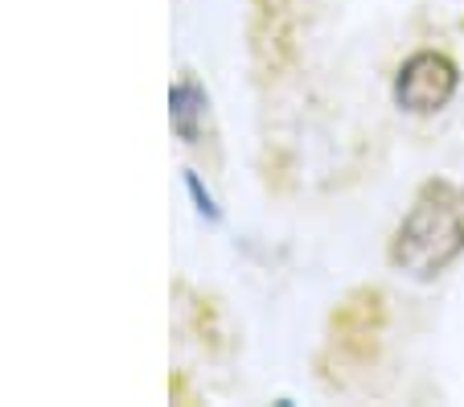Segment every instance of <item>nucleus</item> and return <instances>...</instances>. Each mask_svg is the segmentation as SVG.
<instances>
[{"label":"nucleus","mask_w":464,"mask_h":407,"mask_svg":"<svg viewBox=\"0 0 464 407\" xmlns=\"http://www.w3.org/2000/svg\"><path fill=\"white\" fill-rule=\"evenodd\" d=\"M456 87H460V71L448 53L440 50H415L399 71H394L391 99L399 111L407 115H436L452 103Z\"/></svg>","instance_id":"2"},{"label":"nucleus","mask_w":464,"mask_h":407,"mask_svg":"<svg viewBox=\"0 0 464 407\" xmlns=\"http://www.w3.org/2000/svg\"><path fill=\"white\" fill-rule=\"evenodd\" d=\"M169 103H173V128L181 132L185 144H198V120L206 115V95L198 82H177L173 95H169Z\"/></svg>","instance_id":"3"},{"label":"nucleus","mask_w":464,"mask_h":407,"mask_svg":"<svg viewBox=\"0 0 464 407\" xmlns=\"http://www.w3.org/2000/svg\"><path fill=\"white\" fill-rule=\"evenodd\" d=\"M464 256V181L431 178L394 227L386 259L407 280H436Z\"/></svg>","instance_id":"1"}]
</instances>
